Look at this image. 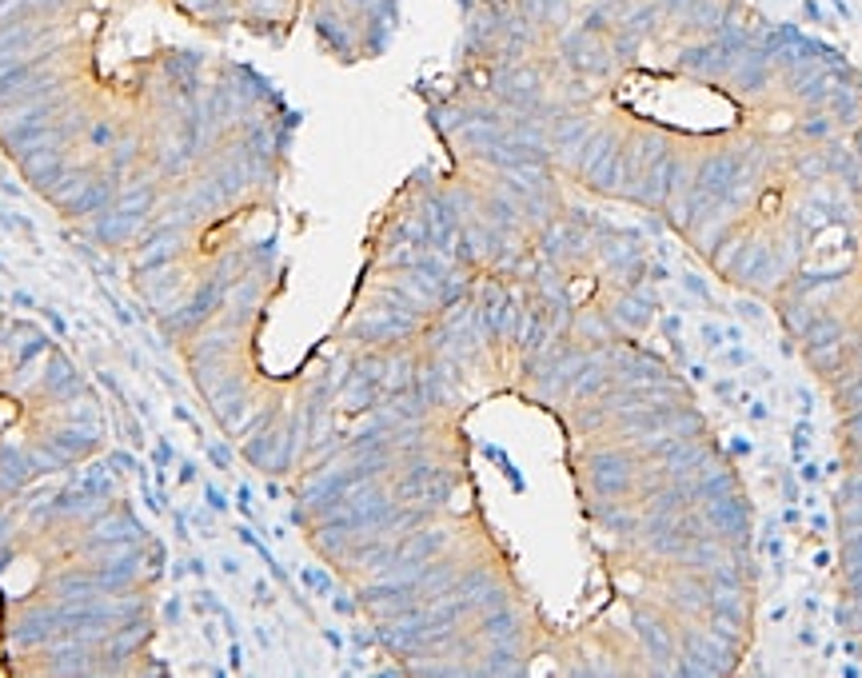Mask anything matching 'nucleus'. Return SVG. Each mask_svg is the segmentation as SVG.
<instances>
[{
    "mask_svg": "<svg viewBox=\"0 0 862 678\" xmlns=\"http://www.w3.org/2000/svg\"><path fill=\"white\" fill-rule=\"evenodd\" d=\"M703 523H707V531H719V535H727V539L751 535V511H747V503H742L735 491L710 499V503L703 507Z\"/></svg>",
    "mask_w": 862,
    "mask_h": 678,
    "instance_id": "obj_1",
    "label": "nucleus"
},
{
    "mask_svg": "<svg viewBox=\"0 0 862 678\" xmlns=\"http://www.w3.org/2000/svg\"><path fill=\"white\" fill-rule=\"evenodd\" d=\"M591 487H595V495H623L631 487V463L623 455H599L591 463Z\"/></svg>",
    "mask_w": 862,
    "mask_h": 678,
    "instance_id": "obj_2",
    "label": "nucleus"
},
{
    "mask_svg": "<svg viewBox=\"0 0 862 678\" xmlns=\"http://www.w3.org/2000/svg\"><path fill=\"white\" fill-rule=\"evenodd\" d=\"M742 172V156H710V160L699 164V176H695V188H703V192L710 196H719L730 188V180Z\"/></svg>",
    "mask_w": 862,
    "mask_h": 678,
    "instance_id": "obj_3",
    "label": "nucleus"
},
{
    "mask_svg": "<svg viewBox=\"0 0 862 678\" xmlns=\"http://www.w3.org/2000/svg\"><path fill=\"white\" fill-rule=\"evenodd\" d=\"M675 64H679V68H687V72H695V76H727V72H730V64L722 60V52H719V44H715V36H710V41L690 44V48H683Z\"/></svg>",
    "mask_w": 862,
    "mask_h": 678,
    "instance_id": "obj_4",
    "label": "nucleus"
},
{
    "mask_svg": "<svg viewBox=\"0 0 862 678\" xmlns=\"http://www.w3.org/2000/svg\"><path fill=\"white\" fill-rule=\"evenodd\" d=\"M722 21H727V9H722L719 0H690L687 12H683V28L687 32H707V36H715V32L722 28Z\"/></svg>",
    "mask_w": 862,
    "mask_h": 678,
    "instance_id": "obj_5",
    "label": "nucleus"
},
{
    "mask_svg": "<svg viewBox=\"0 0 862 678\" xmlns=\"http://www.w3.org/2000/svg\"><path fill=\"white\" fill-rule=\"evenodd\" d=\"M587 184L595 192H619V184H623V144L619 140L611 144L607 156L587 172Z\"/></svg>",
    "mask_w": 862,
    "mask_h": 678,
    "instance_id": "obj_6",
    "label": "nucleus"
},
{
    "mask_svg": "<svg viewBox=\"0 0 862 678\" xmlns=\"http://www.w3.org/2000/svg\"><path fill=\"white\" fill-rule=\"evenodd\" d=\"M615 315H619V319L631 327V332H639V327H647V324H651V315H655V295L643 292V284H639V292L623 295L619 304H615Z\"/></svg>",
    "mask_w": 862,
    "mask_h": 678,
    "instance_id": "obj_7",
    "label": "nucleus"
},
{
    "mask_svg": "<svg viewBox=\"0 0 862 678\" xmlns=\"http://www.w3.org/2000/svg\"><path fill=\"white\" fill-rule=\"evenodd\" d=\"M663 375H667V367H663L655 355H631V359H623V367H619L623 383H655V379H663Z\"/></svg>",
    "mask_w": 862,
    "mask_h": 678,
    "instance_id": "obj_8",
    "label": "nucleus"
},
{
    "mask_svg": "<svg viewBox=\"0 0 862 678\" xmlns=\"http://www.w3.org/2000/svg\"><path fill=\"white\" fill-rule=\"evenodd\" d=\"M635 630L643 635V642H647V650L655 658H659V670H667V658L675 655V647H671V638H667V630L655 623V618H635Z\"/></svg>",
    "mask_w": 862,
    "mask_h": 678,
    "instance_id": "obj_9",
    "label": "nucleus"
},
{
    "mask_svg": "<svg viewBox=\"0 0 862 678\" xmlns=\"http://www.w3.org/2000/svg\"><path fill=\"white\" fill-rule=\"evenodd\" d=\"M842 339V324L839 319H811V327L802 332V344H806V351H819V347H834Z\"/></svg>",
    "mask_w": 862,
    "mask_h": 678,
    "instance_id": "obj_10",
    "label": "nucleus"
},
{
    "mask_svg": "<svg viewBox=\"0 0 862 678\" xmlns=\"http://www.w3.org/2000/svg\"><path fill=\"white\" fill-rule=\"evenodd\" d=\"M707 598H710V590L690 587V583H687V587H675V590H671V603H675L679 610H703V607H707Z\"/></svg>",
    "mask_w": 862,
    "mask_h": 678,
    "instance_id": "obj_11",
    "label": "nucleus"
},
{
    "mask_svg": "<svg viewBox=\"0 0 862 678\" xmlns=\"http://www.w3.org/2000/svg\"><path fill=\"white\" fill-rule=\"evenodd\" d=\"M782 319H787V327H791L794 335H802L806 327H811V319H814V315H811V307H806V304H799V300H794V304H787Z\"/></svg>",
    "mask_w": 862,
    "mask_h": 678,
    "instance_id": "obj_12",
    "label": "nucleus"
},
{
    "mask_svg": "<svg viewBox=\"0 0 862 678\" xmlns=\"http://www.w3.org/2000/svg\"><path fill=\"white\" fill-rule=\"evenodd\" d=\"M483 635L487 638H495V642H503V638H515L519 635V627H515V618L511 615H495L491 623L483 627Z\"/></svg>",
    "mask_w": 862,
    "mask_h": 678,
    "instance_id": "obj_13",
    "label": "nucleus"
},
{
    "mask_svg": "<svg viewBox=\"0 0 862 678\" xmlns=\"http://www.w3.org/2000/svg\"><path fill=\"white\" fill-rule=\"evenodd\" d=\"M826 100H831V108H834V116H839V120H854V96L846 88L831 92Z\"/></svg>",
    "mask_w": 862,
    "mask_h": 678,
    "instance_id": "obj_14",
    "label": "nucleus"
},
{
    "mask_svg": "<svg viewBox=\"0 0 862 678\" xmlns=\"http://www.w3.org/2000/svg\"><path fill=\"white\" fill-rule=\"evenodd\" d=\"M683 287H687L690 295H699V300H707V304H710V287L703 284V280H699L695 272H683Z\"/></svg>",
    "mask_w": 862,
    "mask_h": 678,
    "instance_id": "obj_15",
    "label": "nucleus"
},
{
    "mask_svg": "<svg viewBox=\"0 0 862 678\" xmlns=\"http://www.w3.org/2000/svg\"><path fill=\"white\" fill-rule=\"evenodd\" d=\"M842 403L851 407V411H862V379H858V383H851L846 391H842Z\"/></svg>",
    "mask_w": 862,
    "mask_h": 678,
    "instance_id": "obj_16",
    "label": "nucleus"
},
{
    "mask_svg": "<svg viewBox=\"0 0 862 678\" xmlns=\"http://www.w3.org/2000/svg\"><path fill=\"white\" fill-rule=\"evenodd\" d=\"M655 4H659L663 12H671V16H683V12H687V4H690V0H655Z\"/></svg>",
    "mask_w": 862,
    "mask_h": 678,
    "instance_id": "obj_17",
    "label": "nucleus"
},
{
    "mask_svg": "<svg viewBox=\"0 0 862 678\" xmlns=\"http://www.w3.org/2000/svg\"><path fill=\"white\" fill-rule=\"evenodd\" d=\"M703 344H707V347H719L722 344V332L715 324H703Z\"/></svg>",
    "mask_w": 862,
    "mask_h": 678,
    "instance_id": "obj_18",
    "label": "nucleus"
},
{
    "mask_svg": "<svg viewBox=\"0 0 862 678\" xmlns=\"http://www.w3.org/2000/svg\"><path fill=\"white\" fill-rule=\"evenodd\" d=\"M308 583H312V587H320V595H327V590H332V578L320 575V571H308Z\"/></svg>",
    "mask_w": 862,
    "mask_h": 678,
    "instance_id": "obj_19",
    "label": "nucleus"
},
{
    "mask_svg": "<svg viewBox=\"0 0 862 678\" xmlns=\"http://www.w3.org/2000/svg\"><path fill=\"white\" fill-rule=\"evenodd\" d=\"M802 132H806V136H826V132H831V120H806Z\"/></svg>",
    "mask_w": 862,
    "mask_h": 678,
    "instance_id": "obj_20",
    "label": "nucleus"
},
{
    "mask_svg": "<svg viewBox=\"0 0 862 678\" xmlns=\"http://www.w3.org/2000/svg\"><path fill=\"white\" fill-rule=\"evenodd\" d=\"M799 407H802V415H811V407H814L811 391H799Z\"/></svg>",
    "mask_w": 862,
    "mask_h": 678,
    "instance_id": "obj_21",
    "label": "nucleus"
},
{
    "mask_svg": "<svg viewBox=\"0 0 862 678\" xmlns=\"http://www.w3.org/2000/svg\"><path fill=\"white\" fill-rule=\"evenodd\" d=\"M727 359H730V364H751V355L742 351V347H735V351H730Z\"/></svg>",
    "mask_w": 862,
    "mask_h": 678,
    "instance_id": "obj_22",
    "label": "nucleus"
},
{
    "mask_svg": "<svg viewBox=\"0 0 862 678\" xmlns=\"http://www.w3.org/2000/svg\"><path fill=\"white\" fill-rule=\"evenodd\" d=\"M730 451H735V455H751V443H747V439H735V443H730Z\"/></svg>",
    "mask_w": 862,
    "mask_h": 678,
    "instance_id": "obj_23",
    "label": "nucleus"
},
{
    "mask_svg": "<svg viewBox=\"0 0 862 678\" xmlns=\"http://www.w3.org/2000/svg\"><path fill=\"white\" fill-rule=\"evenodd\" d=\"M739 312L747 315V319H759V315H762V312H759V307H755V304H739Z\"/></svg>",
    "mask_w": 862,
    "mask_h": 678,
    "instance_id": "obj_24",
    "label": "nucleus"
},
{
    "mask_svg": "<svg viewBox=\"0 0 862 678\" xmlns=\"http://www.w3.org/2000/svg\"><path fill=\"white\" fill-rule=\"evenodd\" d=\"M802 479H806V483H814V479H819V467H811V463H802Z\"/></svg>",
    "mask_w": 862,
    "mask_h": 678,
    "instance_id": "obj_25",
    "label": "nucleus"
},
{
    "mask_svg": "<svg viewBox=\"0 0 862 678\" xmlns=\"http://www.w3.org/2000/svg\"><path fill=\"white\" fill-rule=\"evenodd\" d=\"M806 12H811V21H822V9H819V0H806Z\"/></svg>",
    "mask_w": 862,
    "mask_h": 678,
    "instance_id": "obj_26",
    "label": "nucleus"
},
{
    "mask_svg": "<svg viewBox=\"0 0 862 678\" xmlns=\"http://www.w3.org/2000/svg\"><path fill=\"white\" fill-rule=\"evenodd\" d=\"M799 638L806 642V647H814V630H811V627H802V630H799Z\"/></svg>",
    "mask_w": 862,
    "mask_h": 678,
    "instance_id": "obj_27",
    "label": "nucleus"
},
{
    "mask_svg": "<svg viewBox=\"0 0 862 678\" xmlns=\"http://www.w3.org/2000/svg\"><path fill=\"white\" fill-rule=\"evenodd\" d=\"M751 415H755V419H767V415H771V411H767V407H762V403H751Z\"/></svg>",
    "mask_w": 862,
    "mask_h": 678,
    "instance_id": "obj_28",
    "label": "nucleus"
},
{
    "mask_svg": "<svg viewBox=\"0 0 862 678\" xmlns=\"http://www.w3.org/2000/svg\"><path fill=\"white\" fill-rule=\"evenodd\" d=\"M834 9H839V16H851V9H846V0H831Z\"/></svg>",
    "mask_w": 862,
    "mask_h": 678,
    "instance_id": "obj_29",
    "label": "nucleus"
},
{
    "mask_svg": "<svg viewBox=\"0 0 862 678\" xmlns=\"http://www.w3.org/2000/svg\"><path fill=\"white\" fill-rule=\"evenodd\" d=\"M858 152H862V132H858Z\"/></svg>",
    "mask_w": 862,
    "mask_h": 678,
    "instance_id": "obj_30",
    "label": "nucleus"
}]
</instances>
